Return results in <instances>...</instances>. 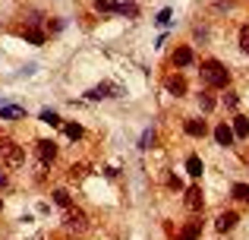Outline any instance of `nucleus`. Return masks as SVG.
I'll list each match as a JSON object with an SVG mask.
<instances>
[{
  "label": "nucleus",
  "instance_id": "f257e3e1",
  "mask_svg": "<svg viewBox=\"0 0 249 240\" xmlns=\"http://www.w3.org/2000/svg\"><path fill=\"white\" fill-rule=\"evenodd\" d=\"M202 82H208L212 89H224L231 82V70L224 67L221 60H202Z\"/></svg>",
  "mask_w": 249,
  "mask_h": 240
},
{
  "label": "nucleus",
  "instance_id": "f03ea898",
  "mask_svg": "<svg viewBox=\"0 0 249 240\" xmlns=\"http://www.w3.org/2000/svg\"><path fill=\"white\" fill-rule=\"evenodd\" d=\"M0 158H3L10 167H19L25 161V155H22V148H19L13 139H3V142H0Z\"/></svg>",
  "mask_w": 249,
  "mask_h": 240
},
{
  "label": "nucleus",
  "instance_id": "7ed1b4c3",
  "mask_svg": "<svg viewBox=\"0 0 249 240\" xmlns=\"http://www.w3.org/2000/svg\"><path fill=\"white\" fill-rule=\"evenodd\" d=\"M85 95H89L91 101H98V98H120L123 89H120V86H110V82H101V86H91Z\"/></svg>",
  "mask_w": 249,
  "mask_h": 240
},
{
  "label": "nucleus",
  "instance_id": "20e7f679",
  "mask_svg": "<svg viewBox=\"0 0 249 240\" xmlns=\"http://www.w3.org/2000/svg\"><path fill=\"white\" fill-rule=\"evenodd\" d=\"M183 205H186L189 212H202V205H205L202 186H189V190H186V196H183Z\"/></svg>",
  "mask_w": 249,
  "mask_h": 240
},
{
  "label": "nucleus",
  "instance_id": "39448f33",
  "mask_svg": "<svg viewBox=\"0 0 249 240\" xmlns=\"http://www.w3.org/2000/svg\"><path fill=\"white\" fill-rule=\"evenodd\" d=\"M35 155H38V161H41V165H51V161L57 158V142L41 139V142L35 146Z\"/></svg>",
  "mask_w": 249,
  "mask_h": 240
},
{
  "label": "nucleus",
  "instance_id": "423d86ee",
  "mask_svg": "<svg viewBox=\"0 0 249 240\" xmlns=\"http://www.w3.org/2000/svg\"><path fill=\"white\" fill-rule=\"evenodd\" d=\"M237 222H240V218H237V212H221V215H218V222H214V228H218L221 234H224V231H233V228H237Z\"/></svg>",
  "mask_w": 249,
  "mask_h": 240
},
{
  "label": "nucleus",
  "instance_id": "0eeeda50",
  "mask_svg": "<svg viewBox=\"0 0 249 240\" xmlns=\"http://www.w3.org/2000/svg\"><path fill=\"white\" fill-rule=\"evenodd\" d=\"M214 139H218V146H233L237 136H233V129L227 127V123H218V127H214Z\"/></svg>",
  "mask_w": 249,
  "mask_h": 240
},
{
  "label": "nucleus",
  "instance_id": "6e6552de",
  "mask_svg": "<svg viewBox=\"0 0 249 240\" xmlns=\"http://www.w3.org/2000/svg\"><path fill=\"white\" fill-rule=\"evenodd\" d=\"M167 92L170 95H177V98H180V95H186V79H183V76H167Z\"/></svg>",
  "mask_w": 249,
  "mask_h": 240
},
{
  "label": "nucleus",
  "instance_id": "1a4fd4ad",
  "mask_svg": "<svg viewBox=\"0 0 249 240\" xmlns=\"http://www.w3.org/2000/svg\"><path fill=\"white\" fill-rule=\"evenodd\" d=\"M67 228H70V231H82V228H85V215H82L79 209H70V212H67Z\"/></svg>",
  "mask_w": 249,
  "mask_h": 240
},
{
  "label": "nucleus",
  "instance_id": "9d476101",
  "mask_svg": "<svg viewBox=\"0 0 249 240\" xmlns=\"http://www.w3.org/2000/svg\"><path fill=\"white\" fill-rule=\"evenodd\" d=\"M174 63L177 67H189V63H193V51H189L186 44H180V48L174 51Z\"/></svg>",
  "mask_w": 249,
  "mask_h": 240
},
{
  "label": "nucleus",
  "instance_id": "9b49d317",
  "mask_svg": "<svg viewBox=\"0 0 249 240\" xmlns=\"http://www.w3.org/2000/svg\"><path fill=\"white\" fill-rule=\"evenodd\" d=\"M19 117H25V108H19V105L0 108V120H19Z\"/></svg>",
  "mask_w": 249,
  "mask_h": 240
},
{
  "label": "nucleus",
  "instance_id": "f8f14e48",
  "mask_svg": "<svg viewBox=\"0 0 249 240\" xmlns=\"http://www.w3.org/2000/svg\"><path fill=\"white\" fill-rule=\"evenodd\" d=\"M233 136H237V139H246V136H249V120L246 117H233Z\"/></svg>",
  "mask_w": 249,
  "mask_h": 240
},
{
  "label": "nucleus",
  "instance_id": "ddd939ff",
  "mask_svg": "<svg viewBox=\"0 0 249 240\" xmlns=\"http://www.w3.org/2000/svg\"><path fill=\"white\" fill-rule=\"evenodd\" d=\"M186 133H189V136H196V139H199V136H205V133H208L205 120H186Z\"/></svg>",
  "mask_w": 249,
  "mask_h": 240
},
{
  "label": "nucleus",
  "instance_id": "4468645a",
  "mask_svg": "<svg viewBox=\"0 0 249 240\" xmlns=\"http://www.w3.org/2000/svg\"><path fill=\"white\" fill-rule=\"evenodd\" d=\"M186 171L193 174V177H199V174L205 171V167H202V158H199V155H189V158H186Z\"/></svg>",
  "mask_w": 249,
  "mask_h": 240
},
{
  "label": "nucleus",
  "instance_id": "2eb2a0df",
  "mask_svg": "<svg viewBox=\"0 0 249 240\" xmlns=\"http://www.w3.org/2000/svg\"><path fill=\"white\" fill-rule=\"evenodd\" d=\"M70 177H73V180H82V177H89V165H85V161H79V165H73V167H70Z\"/></svg>",
  "mask_w": 249,
  "mask_h": 240
},
{
  "label": "nucleus",
  "instance_id": "dca6fc26",
  "mask_svg": "<svg viewBox=\"0 0 249 240\" xmlns=\"http://www.w3.org/2000/svg\"><path fill=\"white\" fill-rule=\"evenodd\" d=\"M54 203H57V205H63V209H73V199H70V193H67V190H57V193H54Z\"/></svg>",
  "mask_w": 249,
  "mask_h": 240
},
{
  "label": "nucleus",
  "instance_id": "f3484780",
  "mask_svg": "<svg viewBox=\"0 0 249 240\" xmlns=\"http://www.w3.org/2000/svg\"><path fill=\"white\" fill-rule=\"evenodd\" d=\"M22 35L29 38L32 44H44V35H41V32H38V29H22Z\"/></svg>",
  "mask_w": 249,
  "mask_h": 240
},
{
  "label": "nucleus",
  "instance_id": "a211bd4d",
  "mask_svg": "<svg viewBox=\"0 0 249 240\" xmlns=\"http://www.w3.org/2000/svg\"><path fill=\"white\" fill-rule=\"evenodd\" d=\"M41 123H48V127H60V117H57V111H41Z\"/></svg>",
  "mask_w": 249,
  "mask_h": 240
},
{
  "label": "nucleus",
  "instance_id": "6ab92c4d",
  "mask_svg": "<svg viewBox=\"0 0 249 240\" xmlns=\"http://www.w3.org/2000/svg\"><path fill=\"white\" fill-rule=\"evenodd\" d=\"M95 10H101V13H117V3H114V0H95Z\"/></svg>",
  "mask_w": 249,
  "mask_h": 240
},
{
  "label": "nucleus",
  "instance_id": "aec40b11",
  "mask_svg": "<svg viewBox=\"0 0 249 240\" xmlns=\"http://www.w3.org/2000/svg\"><path fill=\"white\" fill-rule=\"evenodd\" d=\"M63 133H67L70 139H79V136H82V127H79V123H67V127H63Z\"/></svg>",
  "mask_w": 249,
  "mask_h": 240
},
{
  "label": "nucleus",
  "instance_id": "412c9836",
  "mask_svg": "<svg viewBox=\"0 0 249 240\" xmlns=\"http://www.w3.org/2000/svg\"><path fill=\"white\" fill-rule=\"evenodd\" d=\"M233 199H249V186L246 184H233Z\"/></svg>",
  "mask_w": 249,
  "mask_h": 240
},
{
  "label": "nucleus",
  "instance_id": "4be33fe9",
  "mask_svg": "<svg viewBox=\"0 0 249 240\" xmlns=\"http://www.w3.org/2000/svg\"><path fill=\"white\" fill-rule=\"evenodd\" d=\"M196 237H199V222H196V224H189V228L183 231V237H180V240H196Z\"/></svg>",
  "mask_w": 249,
  "mask_h": 240
},
{
  "label": "nucleus",
  "instance_id": "5701e85b",
  "mask_svg": "<svg viewBox=\"0 0 249 240\" xmlns=\"http://www.w3.org/2000/svg\"><path fill=\"white\" fill-rule=\"evenodd\" d=\"M240 48L249 54V25H243V29H240Z\"/></svg>",
  "mask_w": 249,
  "mask_h": 240
},
{
  "label": "nucleus",
  "instance_id": "b1692460",
  "mask_svg": "<svg viewBox=\"0 0 249 240\" xmlns=\"http://www.w3.org/2000/svg\"><path fill=\"white\" fill-rule=\"evenodd\" d=\"M199 105H202V111H212V108H214V98H212V95H199Z\"/></svg>",
  "mask_w": 249,
  "mask_h": 240
},
{
  "label": "nucleus",
  "instance_id": "393cba45",
  "mask_svg": "<svg viewBox=\"0 0 249 240\" xmlns=\"http://www.w3.org/2000/svg\"><path fill=\"white\" fill-rule=\"evenodd\" d=\"M155 139V133H152V129H145V133H142V142H139V146L142 148H148V142H152Z\"/></svg>",
  "mask_w": 249,
  "mask_h": 240
},
{
  "label": "nucleus",
  "instance_id": "a878e982",
  "mask_svg": "<svg viewBox=\"0 0 249 240\" xmlns=\"http://www.w3.org/2000/svg\"><path fill=\"white\" fill-rule=\"evenodd\" d=\"M237 101H240V98H237L233 92H227V95H224V105H227V108H237Z\"/></svg>",
  "mask_w": 249,
  "mask_h": 240
},
{
  "label": "nucleus",
  "instance_id": "bb28decb",
  "mask_svg": "<svg viewBox=\"0 0 249 240\" xmlns=\"http://www.w3.org/2000/svg\"><path fill=\"white\" fill-rule=\"evenodd\" d=\"M167 19H170V10H161V13H158V19H155V22H158V25H167Z\"/></svg>",
  "mask_w": 249,
  "mask_h": 240
},
{
  "label": "nucleus",
  "instance_id": "cd10ccee",
  "mask_svg": "<svg viewBox=\"0 0 249 240\" xmlns=\"http://www.w3.org/2000/svg\"><path fill=\"white\" fill-rule=\"evenodd\" d=\"M3 186H6V174L0 171V190H3Z\"/></svg>",
  "mask_w": 249,
  "mask_h": 240
},
{
  "label": "nucleus",
  "instance_id": "c85d7f7f",
  "mask_svg": "<svg viewBox=\"0 0 249 240\" xmlns=\"http://www.w3.org/2000/svg\"><path fill=\"white\" fill-rule=\"evenodd\" d=\"M0 209H3V203H0Z\"/></svg>",
  "mask_w": 249,
  "mask_h": 240
}]
</instances>
